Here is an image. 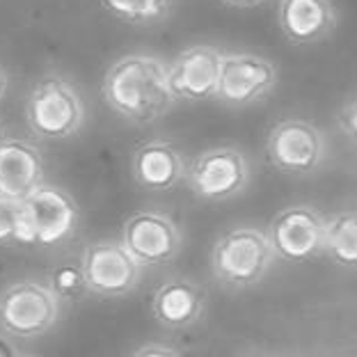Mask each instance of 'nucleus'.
<instances>
[{
    "label": "nucleus",
    "instance_id": "4",
    "mask_svg": "<svg viewBox=\"0 0 357 357\" xmlns=\"http://www.w3.org/2000/svg\"><path fill=\"white\" fill-rule=\"evenodd\" d=\"M60 303L46 284L16 280L0 294V332L12 339H37L58 323Z\"/></svg>",
    "mask_w": 357,
    "mask_h": 357
},
{
    "label": "nucleus",
    "instance_id": "2",
    "mask_svg": "<svg viewBox=\"0 0 357 357\" xmlns=\"http://www.w3.org/2000/svg\"><path fill=\"white\" fill-rule=\"evenodd\" d=\"M87 105L78 87L62 74H46L32 87L26 101V121L42 140L60 142L85 126Z\"/></svg>",
    "mask_w": 357,
    "mask_h": 357
},
{
    "label": "nucleus",
    "instance_id": "19",
    "mask_svg": "<svg viewBox=\"0 0 357 357\" xmlns=\"http://www.w3.org/2000/svg\"><path fill=\"white\" fill-rule=\"evenodd\" d=\"M48 289L51 294L58 298V303H67L74 305L80 298L87 294L83 273H80V266L76 264H62L55 266L51 273H48Z\"/></svg>",
    "mask_w": 357,
    "mask_h": 357
},
{
    "label": "nucleus",
    "instance_id": "13",
    "mask_svg": "<svg viewBox=\"0 0 357 357\" xmlns=\"http://www.w3.org/2000/svg\"><path fill=\"white\" fill-rule=\"evenodd\" d=\"M46 183V163L42 149L28 137H0V195L23 202Z\"/></svg>",
    "mask_w": 357,
    "mask_h": 357
},
{
    "label": "nucleus",
    "instance_id": "21",
    "mask_svg": "<svg viewBox=\"0 0 357 357\" xmlns=\"http://www.w3.org/2000/svg\"><path fill=\"white\" fill-rule=\"evenodd\" d=\"M339 128H342L348 140H355L357 110H355V99H353V96H348L342 108H339Z\"/></svg>",
    "mask_w": 357,
    "mask_h": 357
},
{
    "label": "nucleus",
    "instance_id": "17",
    "mask_svg": "<svg viewBox=\"0 0 357 357\" xmlns=\"http://www.w3.org/2000/svg\"><path fill=\"white\" fill-rule=\"evenodd\" d=\"M323 255L344 268H353L357 264V218L353 211H339L326 218Z\"/></svg>",
    "mask_w": 357,
    "mask_h": 357
},
{
    "label": "nucleus",
    "instance_id": "14",
    "mask_svg": "<svg viewBox=\"0 0 357 357\" xmlns=\"http://www.w3.org/2000/svg\"><path fill=\"white\" fill-rule=\"evenodd\" d=\"M206 298L197 282L188 278H169L151 294V319L165 330H188L204 316Z\"/></svg>",
    "mask_w": 357,
    "mask_h": 357
},
{
    "label": "nucleus",
    "instance_id": "20",
    "mask_svg": "<svg viewBox=\"0 0 357 357\" xmlns=\"http://www.w3.org/2000/svg\"><path fill=\"white\" fill-rule=\"evenodd\" d=\"M30 245V231L23 220L21 202L7 199L0 195V245Z\"/></svg>",
    "mask_w": 357,
    "mask_h": 357
},
{
    "label": "nucleus",
    "instance_id": "15",
    "mask_svg": "<svg viewBox=\"0 0 357 357\" xmlns=\"http://www.w3.org/2000/svg\"><path fill=\"white\" fill-rule=\"evenodd\" d=\"M133 181L147 192H167L185 176V163L181 151L169 140L153 137L137 144L131 158Z\"/></svg>",
    "mask_w": 357,
    "mask_h": 357
},
{
    "label": "nucleus",
    "instance_id": "26",
    "mask_svg": "<svg viewBox=\"0 0 357 357\" xmlns=\"http://www.w3.org/2000/svg\"><path fill=\"white\" fill-rule=\"evenodd\" d=\"M19 357H37V355H19Z\"/></svg>",
    "mask_w": 357,
    "mask_h": 357
},
{
    "label": "nucleus",
    "instance_id": "12",
    "mask_svg": "<svg viewBox=\"0 0 357 357\" xmlns=\"http://www.w3.org/2000/svg\"><path fill=\"white\" fill-rule=\"evenodd\" d=\"M225 51L211 44L183 48L172 64H167V85L174 101L202 103L215 99Z\"/></svg>",
    "mask_w": 357,
    "mask_h": 357
},
{
    "label": "nucleus",
    "instance_id": "24",
    "mask_svg": "<svg viewBox=\"0 0 357 357\" xmlns=\"http://www.w3.org/2000/svg\"><path fill=\"white\" fill-rule=\"evenodd\" d=\"M0 357H19V353L14 351V346L3 337H0Z\"/></svg>",
    "mask_w": 357,
    "mask_h": 357
},
{
    "label": "nucleus",
    "instance_id": "23",
    "mask_svg": "<svg viewBox=\"0 0 357 357\" xmlns=\"http://www.w3.org/2000/svg\"><path fill=\"white\" fill-rule=\"evenodd\" d=\"M222 5L231 7V10H250V7L261 5L264 0H220Z\"/></svg>",
    "mask_w": 357,
    "mask_h": 357
},
{
    "label": "nucleus",
    "instance_id": "6",
    "mask_svg": "<svg viewBox=\"0 0 357 357\" xmlns=\"http://www.w3.org/2000/svg\"><path fill=\"white\" fill-rule=\"evenodd\" d=\"M183 178L195 197L204 202H227L248 190L252 169L241 149L213 147L202 151L190 167H185Z\"/></svg>",
    "mask_w": 357,
    "mask_h": 357
},
{
    "label": "nucleus",
    "instance_id": "11",
    "mask_svg": "<svg viewBox=\"0 0 357 357\" xmlns=\"http://www.w3.org/2000/svg\"><path fill=\"white\" fill-rule=\"evenodd\" d=\"M275 85H278V69L271 60L257 53L225 51L215 99L231 108H245L266 99Z\"/></svg>",
    "mask_w": 357,
    "mask_h": 357
},
{
    "label": "nucleus",
    "instance_id": "28",
    "mask_svg": "<svg viewBox=\"0 0 357 357\" xmlns=\"http://www.w3.org/2000/svg\"><path fill=\"white\" fill-rule=\"evenodd\" d=\"M0 137H3V128H0Z\"/></svg>",
    "mask_w": 357,
    "mask_h": 357
},
{
    "label": "nucleus",
    "instance_id": "1",
    "mask_svg": "<svg viewBox=\"0 0 357 357\" xmlns=\"http://www.w3.org/2000/svg\"><path fill=\"white\" fill-rule=\"evenodd\" d=\"M101 94L115 115L137 126L153 124L174 105L167 62L149 53H128L112 62L103 76Z\"/></svg>",
    "mask_w": 357,
    "mask_h": 357
},
{
    "label": "nucleus",
    "instance_id": "5",
    "mask_svg": "<svg viewBox=\"0 0 357 357\" xmlns=\"http://www.w3.org/2000/svg\"><path fill=\"white\" fill-rule=\"evenodd\" d=\"M266 153L278 172L310 176L326 163L328 140L312 121L287 117L271 128L266 137Z\"/></svg>",
    "mask_w": 357,
    "mask_h": 357
},
{
    "label": "nucleus",
    "instance_id": "8",
    "mask_svg": "<svg viewBox=\"0 0 357 357\" xmlns=\"http://www.w3.org/2000/svg\"><path fill=\"white\" fill-rule=\"evenodd\" d=\"M80 273L89 294L99 298H124L137 287L142 266L126 252L121 241L99 238L87 243L80 255Z\"/></svg>",
    "mask_w": 357,
    "mask_h": 357
},
{
    "label": "nucleus",
    "instance_id": "10",
    "mask_svg": "<svg viewBox=\"0 0 357 357\" xmlns=\"http://www.w3.org/2000/svg\"><path fill=\"white\" fill-rule=\"evenodd\" d=\"M121 245L137 266L172 264L183 248V234L169 215L160 211H137L121 227Z\"/></svg>",
    "mask_w": 357,
    "mask_h": 357
},
{
    "label": "nucleus",
    "instance_id": "3",
    "mask_svg": "<svg viewBox=\"0 0 357 357\" xmlns=\"http://www.w3.org/2000/svg\"><path fill=\"white\" fill-rule=\"evenodd\" d=\"M275 255L266 234L257 227H234L211 250L213 278L229 289H250L273 268Z\"/></svg>",
    "mask_w": 357,
    "mask_h": 357
},
{
    "label": "nucleus",
    "instance_id": "16",
    "mask_svg": "<svg viewBox=\"0 0 357 357\" xmlns=\"http://www.w3.org/2000/svg\"><path fill=\"white\" fill-rule=\"evenodd\" d=\"M278 23L289 42L312 46L335 32L339 14L332 0H280Z\"/></svg>",
    "mask_w": 357,
    "mask_h": 357
},
{
    "label": "nucleus",
    "instance_id": "22",
    "mask_svg": "<svg viewBox=\"0 0 357 357\" xmlns=\"http://www.w3.org/2000/svg\"><path fill=\"white\" fill-rule=\"evenodd\" d=\"M131 357H181V353L165 344H144L137 351H133Z\"/></svg>",
    "mask_w": 357,
    "mask_h": 357
},
{
    "label": "nucleus",
    "instance_id": "27",
    "mask_svg": "<svg viewBox=\"0 0 357 357\" xmlns=\"http://www.w3.org/2000/svg\"><path fill=\"white\" fill-rule=\"evenodd\" d=\"M250 357H264V355H250Z\"/></svg>",
    "mask_w": 357,
    "mask_h": 357
},
{
    "label": "nucleus",
    "instance_id": "9",
    "mask_svg": "<svg viewBox=\"0 0 357 357\" xmlns=\"http://www.w3.org/2000/svg\"><path fill=\"white\" fill-rule=\"evenodd\" d=\"M326 218L310 204H294L280 211L266 231L275 259L303 264L323 255Z\"/></svg>",
    "mask_w": 357,
    "mask_h": 357
},
{
    "label": "nucleus",
    "instance_id": "7",
    "mask_svg": "<svg viewBox=\"0 0 357 357\" xmlns=\"http://www.w3.org/2000/svg\"><path fill=\"white\" fill-rule=\"evenodd\" d=\"M23 204V220L30 231V245L58 248L74 238L80 225L76 199L60 185L44 183Z\"/></svg>",
    "mask_w": 357,
    "mask_h": 357
},
{
    "label": "nucleus",
    "instance_id": "25",
    "mask_svg": "<svg viewBox=\"0 0 357 357\" xmlns=\"http://www.w3.org/2000/svg\"><path fill=\"white\" fill-rule=\"evenodd\" d=\"M7 87H10V76H7L5 67L0 64V101H3V96L7 94Z\"/></svg>",
    "mask_w": 357,
    "mask_h": 357
},
{
    "label": "nucleus",
    "instance_id": "18",
    "mask_svg": "<svg viewBox=\"0 0 357 357\" xmlns=\"http://www.w3.org/2000/svg\"><path fill=\"white\" fill-rule=\"evenodd\" d=\"M115 19L135 28H151L163 23L174 10L176 0H101Z\"/></svg>",
    "mask_w": 357,
    "mask_h": 357
}]
</instances>
